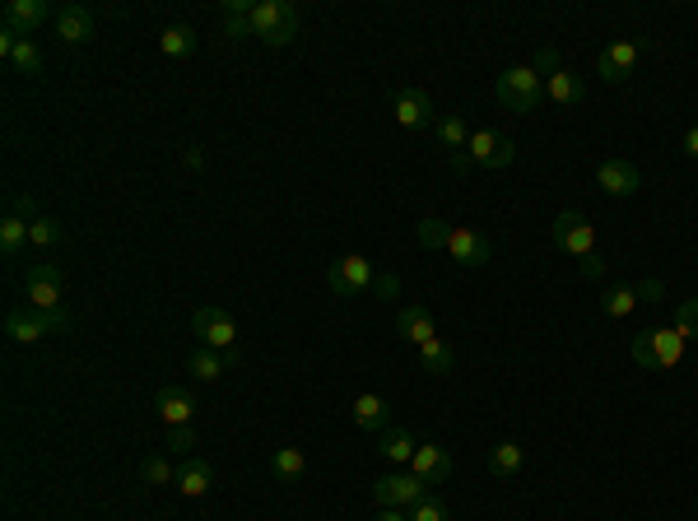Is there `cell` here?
I'll use <instances>...</instances> for the list:
<instances>
[{
  "mask_svg": "<svg viewBox=\"0 0 698 521\" xmlns=\"http://www.w3.org/2000/svg\"><path fill=\"white\" fill-rule=\"evenodd\" d=\"M685 335L675 331V326H652V331H638L633 335V359L661 373V368H675V363L685 359Z\"/></svg>",
  "mask_w": 698,
  "mask_h": 521,
  "instance_id": "cell-1",
  "label": "cell"
},
{
  "mask_svg": "<svg viewBox=\"0 0 698 521\" xmlns=\"http://www.w3.org/2000/svg\"><path fill=\"white\" fill-rule=\"evenodd\" d=\"M191 331H196V340H201L205 349H219L229 363H238V321H233L229 308H219V303H205V308H196V317H191Z\"/></svg>",
  "mask_w": 698,
  "mask_h": 521,
  "instance_id": "cell-2",
  "label": "cell"
},
{
  "mask_svg": "<svg viewBox=\"0 0 698 521\" xmlns=\"http://www.w3.org/2000/svg\"><path fill=\"white\" fill-rule=\"evenodd\" d=\"M252 38H261L266 47H284L298 38V10L289 0H256L252 10Z\"/></svg>",
  "mask_w": 698,
  "mask_h": 521,
  "instance_id": "cell-3",
  "label": "cell"
},
{
  "mask_svg": "<svg viewBox=\"0 0 698 521\" xmlns=\"http://www.w3.org/2000/svg\"><path fill=\"white\" fill-rule=\"evenodd\" d=\"M498 103L508 107V112H536L545 103V80H540L531 66H512L498 75Z\"/></svg>",
  "mask_w": 698,
  "mask_h": 521,
  "instance_id": "cell-4",
  "label": "cell"
},
{
  "mask_svg": "<svg viewBox=\"0 0 698 521\" xmlns=\"http://www.w3.org/2000/svg\"><path fill=\"white\" fill-rule=\"evenodd\" d=\"M429 489L433 484L429 480H419L415 470H391V475H382V480H373V503L377 508H415V503H424L429 498Z\"/></svg>",
  "mask_w": 698,
  "mask_h": 521,
  "instance_id": "cell-5",
  "label": "cell"
},
{
  "mask_svg": "<svg viewBox=\"0 0 698 521\" xmlns=\"http://www.w3.org/2000/svg\"><path fill=\"white\" fill-rule=\"evenodd\" d=\"M66 326V312H38V308H10L5 312V335L14 345H38L42 335Z\"/></svg>",
  "mask_w": 698,
  "mask_h": 521,
  "instance_id": "cell-6",
  "label": "cell"
},
{
  "mask_svg": "<svg viewBox=\"0 0 698 521\" xmlns=\"http://www.w3.org/2000/svg\"><path fill=\"white\" fill-rule=\"evenodd\" d=\"M28 308L38 312H66V275L52 261L28 266Z\"/></svg>",
  "mask_w": 698,
  "mask_h": 521,
  "instance_id": "cell-7",
  "label": "cell"
},
{
  "mask_svg": "<svg viewBox=\"0 0 698 521\" xmlns=\"http://www.w3.org/2000/svg\"><path fill=\"white\" fill-rule=\"evenodd\" d=\"M550 238H554V247H559V252L578 256V261L596 252V224H591L587 214H578V210L559 214V219L550 224Z\"/></svg>",
  "mask_w": 698,
  "mask_h": 521,
  "instance_id": "cell-8",
  "label": "cell"
},
{
  "mask_svg": "<svg viewBox=\"0 0 698 521\" xmlns=\"http://www.w3.org/2000/svg\"><path fill=\"white\" fill-rule=\"evenodd\" d=\"M373 280H377V270H373V261H363V256H340V261L326 266V289L340 298H354V294H363V289H373Z\"/></svg>",
  "mask_w": 698,
  "mask_h": 521,
  "instance_id": "cell-9",
  "label": "cell"
},
{
  "mask_svg": "<svg viewBox=\"0 0 698 521\" xmlns=\"http://www.w3.org/2000/svg\"><path fill=\"white\" fill-rule=\"evenodd\" d=\"M466 159L475 163V168H512V159H517V145H512L508 135L498 131H470L466 140Z\"/></svg>",
  "mask_w": 698,
  "mask_h": 521,
  "instance_id": "cell-10",
  "label": "cell"
},
{
  "mask_svg": "<svg viewBox=\"0 0 698 521\" xmlns=\"http://www.w3.org/2000/svg\"><path fill=\"white\" fill-rule=\"evenodd\" d=\"M391 112L405 131H424V126H438V112H433V98L424 89H396L391 94Z\"/></svg>",
  "mask_w": 698,
  "mask_h": 521,
  "instance_id": "cell-11",
  "label": "cell"
},
{
  "mask_svg": "<svg viewBox=\"0 0 698 521\" xmlns=\"http://www.w3.org/2000/svg\"><path fill=\"white\" fill-rule=\"evenodd\" d=\"M457 266H470V270H480L489 266V256H494V247H489V238L484 233H475V228H457L452 224V233H447V247H443Z\"/></svg>",
  "mask_w": 698,
  "mask_h": 521,
  "instance_id": "cell-12",
  "label": "cell"
},
{
  "mask_svg": "<svg viewBox=\"0 0 698 521\" xmlns=\"http://www.w3.org/2000/svg\"><path fill=\"white\" fill-rule=\"evenodd\" d=\"M596 187H601L605 196H638V191H643V177H638V168H633L629 159H601L596 163Z\"/></svg>",
  "mask_w": 698,
  "mask_h": 521,
  "instance_id": "cell-13",
  "label": "cell"
},
{
  "mask_svg": "<svg viewBox=\"0 0 698 521\" xmlns=\"http://www.w3.org/2000/svg\"><path fill=\"white\" fill-rule=\"evenodd\" d=\"M638 70V42H610L601 56H596V75H601L605 84H624Z\"/></svg>",
  "mask_w": 698,
  "mask_h": 521,
  "instance_id": "cell-14",
  "label": "cell"
},
{
  "mask_svg": "<svg viewBox=\"0 0 698 521\" xmlns=\"http://www.w3.org/2000/svg\"><path fill=\"white\" fill-rule=\"evenodd\" d=\"M56 33L66 47H84V42H94L98 33V19L89 5H66V10H56Z\"/></svg>",
  "mask_w": 698,
  "mask_h": 521,
  "instance_id": "cell-15",
  "label": "cell"
},
{
  "mask_svg": "<svg viewBox=\"0 0 698 521\" xmlns=\"http://www.w3.org/2000/svg\"><path fill=\"white\" fill-rule=\"evenodd\" d=\"M154 410H159V419L168 428H191V419H196V396H191L187 387H163L159 396H154Z\"/></svg>",
  "mask_w": 698,
  "mask_h": 521,
  "instance_id": "cell-16",
  "label": "cell"
},
{
  "mask_svg": "<svg viewBox=\"0 0 698 521\" xmlns=\"http://www.w3.org/2000/svg\"><path fill=\"white\" fill-rule=\"evenodd\" d=\"M52 19V5L47 0H10L5 5V28L19 33V38H33V28Z\"/></svg>",
  "mask_w": 698,
  "mask_h": 521,
  "instance_id": "cell-17",
  "label": "cell"
},
{
  "mask_svg": "<svg viewBox=\"0 0 698 521\" xmlns=\"http://www.w3.org/2000/svg\"><path fill=\"white\" fill-rule=\"evenodd\" d=\"M177 494L182 498H205L210 494V484H215V466L201 461V456H187V461H177Z\"/></svg>",
  "mask_w": 698,
  "mask_h": 521,
  "instance_id": "cell-18",
  "label": "cell"
},
{
  "mask_svg": "<svg viewBox=\"0 0 698 521\" xmlns=\"http://www.w3.org/2000/svg\"><path fill=\"white\" fill-rule=\"evenodd\" d=\"M410 470H415L419 480L443 484L447 475H452V452H447V447H438V442H419V447H415V461H410Z\"/></svg>",
  "mask_w": 698,
  "mask_h": 521,
  "instance_id": "cell-19",
  "label": "cell"
},
{
  "mask_svg": "<svg viewBox=\"0 0 698 521\" xmlns=\"http://www.w3.org/2000/svg\"><path fill=\"white\" fill-rule=\"evenodd\" d=\"M396 331H401L415 349L429 345V340H438V326H433V317H429V308H424V303H405L401 317H396Z\"/></svg>",
  "mask_w": 698,
  "mask_h": 521,
  "instance_id": "cell-20",
  "label": "cell"
},
{
  "mask_svg": "<svg viewBox=\"0 0 698 521\" xmlns=\"http://www.w3.org/2000/svg\"><path fill=\"white\" fill-rule=\"evenodd\" d=\"M354 424H359L363 433H382V428H391V401L387 396H377V391H363L359 401H354Z\"/></svg>",
  "mask_w": 698,
  "mask_h": 521,
  "instance_id": "cell-21",
  "label": "cell"
},
{
  "mask_svg": "<svg viewBox=\"0 0 698 521\" xmlns=\"http://www.w3.org/2000/svg\"><path fill=\"white\" fill-rule=\"evenodd\" d=\"M415 447H419V442H415L410 428H382V442H377V452L387 456L396 470H405L410 461H415Z\"/></svg>",
  "mask_w": 698,
  "mask_h": 521,
  "instance_id": "cell-22",
  "label": "cell"
},
{
  "mask_svg": "<svg viewBox=\"0 0 698 521\" xmlns=\"http://www.w3.org/2000/svg\"><path fill=\"white\" fill-rule=\"evenodd\" d=\"M159 47H163V56H173V61H187V56H196L201 38H196V28H187V24H168V28L159 33Z\"/></svg>",
  "mask_w": 698,
  "mask_h": 521,
  "instance_id": "cell-23",
  "label": "cell"
},
{
  "mask_svg": "<svg viewBox=\"0 0 698 521\" xmlns=\"http://www.w3.org/2000/svg\"><path fill=\"white\" fill-rule=\"evenodd\" d=\"M303 470H308V456H303V447H275V452H270V475H275L280 484L303 480Z\"/></svg>",
  "mask_w": 698,
  "mask_h": 521,
  "instance_id": "cell-24",
  "label": "cell"
},
{
  "mask_svg": "<svg viewBox=\"0 0 698 521\" xmlns=\"http://www.w3.org/2000/svg\"><path fill=\"white\" fill-rule=\"evenodd\" d=\"M224 368H229V359H224L219 349H205V345L187 359V373L196 377V382H219V377H224Z\"/></svg>",
  "mask_w": 698,
  "mask_h": 521,
  "instance_id": "cell-25",
  "label": "cell"
},
{
  "mask_svg": "<svg viewBox=\"0 0 698 521\" xmlns=\"http://www.w3.org/2000/svg\"><path fill=\"white\" fill-rule=\"evenodd\" d=\"M489 466H494V475H517V470L526 466V447H522V442H512V438L494 442V452H489Z\"/></svg>",
  "mask_w": 698,
  "mask_h": 521,
  "instance_id": "cell-26",
  "label": "cell"
},
{
  "mask_svg": "<svg viewBox=\"0 0 698 521\" xmlns=\"http://www.w3.org/2000/svg\"><path fill=\"white\" fill-rule=\"evenodd\" d=\"M545 94H550V103H559V107H578L582 103V80L573 75V70H559V75H550Z\"/></svg>",
  "mask_w": 698,
  "mask_h": 521,
  "instance_id": "cell-27",
  "label": "cell"
},
{
  "mask_svg": "<svg viewBox=\"0 0 698 521\" xmlns=\"http://www.w3.org/2000/svg\"><path fill=\"white\" fill-rule=\"evenodd\" d=\"M28 242V219H19V214H5L0 219V252L5 256H19Z\"/></svg>",
  "mask_w": 698,
  "mask_h": 521,
  "instance_id": "cell-28",
  "label": "cell"
},
{
  "mask_svg": "<svg viewBox=\"0 0 698 521\" xmlns=\"http://www.w3.org/2000/svg\"><path fill=\"white\" fill-rule=\"evenodd\" d=\"M438 140H443L452 154H461V149H466V140H470L466 117H461V112H447V117L438 121Z\"/></svg>",
  "mask_w": 698,
  "mask_h": 521,
  "instance_id": "cell-29",
  "label": "cell"
},
{
  "mask_svg": "<svg viewBox=\"0 0 698 521\" xmlns=\"http://www.w3.org/2000/svg\"><path fill=\"white\" fill-rule=\"evenodd\" d=\"M447 233H452V224H447V219H433V214L415 224L419 247H429V252H443V247H447Z\"/></svg>",
  "mask_w": 698,
  "mask_h": 521,
  "instance_id": "cell-30",
  "label": "cell"
},
{
  "mask_svg": "<svg viewBox=\"0 0 698 521\" xmlns=\"http://www.w3.org/2000/svg\"><path fill=\"white\" fill-rule=\"evenodd\" d=\"M419 363H424L433 377H447L457 359H452V349H447L443 340H429V345H419Z\"/></svg>",
  "mask_w": 698,
  "mask_h": 521,
  "instance_id": "cell-31",
  "label": "cell"
},
{
  "mask_svg": "<svg viewBox=\"0 0 698 521\" xmlns=\"http://www.w3.org/2000/svg\"><path fill=\"white\" fill-rule=\"evenodd\" d=\"M61 238H66V228H61V219H52V214H38V219L28 224V242H33V247H56Z\"/></svg>",
  "mask_w": 698,
  "mask_h": 521,
  "instance_id": "cell-32",
  "label": "cell"
},
{
  "mask_svg": "<svg viewBox=\"0 0 698 521\" xmlns=\"http://www.w3.org/2000/svg\"><path fill=\"white\" fill-rule=\"evenodd\" d=\"M5 61H10L14 70H24V75H38V70H42V52H38V42H33V38L14 42V52L5 56Z\"/></svg>",
  "mask_w": 698,
  "mask_h": 521,
  "instance_id": "cell-33",
  "label": "cell"
},
{
  "mask_svg": "<svg viewBox=\"0 0 698 521\" xmlns=\"http://www.w3.org/2000/svg\"><path fill=\"white\" fill-rule=\"evenodd\" d=\"M140 480L154 484V489H159V484H173V480H177V466H173V461H168L163 452H154V456H145V466H140Z\"/></svg>",
  "mask_w": 698,
  "mask_h": 521,
  "instance_id": "cell-34",
  "label": "cell"
},
{
  "mask_svg": "<svg viewBox=\"0 0 698 521\" xmlns=\"http://www.w3.org/2000/svg\"><path fill=\"white\" fill-rule=\"evenodd\" d=\"M601 308H605V317H633V308H638V289H610V294L601 298Z\"/></svg>",
  "mask_w": 698,
  "mask_h": 521,
  "instance_id": "cell-35",
  "label": "cell"
},
{
  "mask_svg": "<svg viewBox=\"0 0 698 521\" xmlns=\"http://www.w3.org/2000/svg\"><path fill=\"white\" fill-rule=\"evenodd\" d=\"M671 326L685 335V340H698V298H689V303H680V308H675Z\"/></svg>",
  "mask_w": 698,
  "mask_h": 521,
  "instance_id": "cell-36",
  "label": "cell"
},
{
  "mask_svg": "<svg viewBox=\"0 0 698 521\" xmlns=\"http://www.w3.org/2000/svg\"><path fill=\"white\" fill-rule=\"evenodd\" d=\"M163 447H168V452H173V456H182V461H187V456L196 452V433H191V428H168V438H163Z\"/></svg>",
  "mask_w": 698,
  "mask_h": 521,
  "instance_id": "cell-37",
  "label": "cell"
},
{
  "mask_svg": "<svg viewBox=\"0 0 698 521\" xmlns=\"http://www.w3.org/2000/svg\"><path fill=\"white\" fill-rule=\"evenodd\" d=\"M410 521H447V503L429 494L424 503H415V508H410Z\"/></svg>",
  "mask_w": 698,
  "mask_h": 521,
  "instance_id": "cell-38",
  "label": "cell"
},
{
  "mask_svg": "<svg viewBox=\"0 0 698 521\" xmlns=\"http://www.w3.org/2000/svg\"><path fill=\"white\" fill-rule=\"evenodd\" d=\"M224 38H233V42L252 38V14H224Z\"/></svg>",
  "mask_w": 698,
  "mask_h": 521,
  "instance_id": "cell-39",
  "label": "cell"
},
{
  "mask_svg": "<svg viewBox=\"0 0 698 521\" xmlns=\"http://www.w3.org/2000/svg\"><path fill=\"white\" fill-rule=\"evenodd\" d=\"M531 70H536L540 80H545V75H559V70H564V61H559V52H554V47H540L536 61H531Z\"/></svg>",
  "mask_w": 698,
  "mask_h": 521,
  "instance_id": "cell-40",
  "label": "cell"
},
{
  "mask_svg": "<svg viewBox=\"0 0 698 521\" xmlns=\"http://www.w3.org/2000/svg\"><path fill=\"white\" fill-rule=\"evenodd\" d=\"M10 214H19V219H38V201H33V191H10Z\"/></svg>",
  "mask_w": 698,
  "mask_h": 521,
  "instance_id": "cell-41",
  "label": "cell"
},
{
  "mask_svg": "<svg viewBox=\"0 0 698 521\" xmlns=\"http://www.w3.org/2000/svg\"><path fill=\"white\" fill-rule=\"evenodd\" d=\"M666 298V284L657 280V275H647L643 284H638V303H661Z\"/></svg>",
  "mask_w": 698,
  "mask_h": 521,
  "instance_id": "cell-42",
  "label": "cell"
},
{
  "mask_svg": "<svg viewBox=\"0 0 698 521\" xmlns=\"http://www.w3.org/2000/svg\"><path fill=\"white\" fill-rule=\"evenodd\" d=\"M578 270H582V275H587V280H601V275H605V261H601V252L582 256V261H578Z\"/></svg>",
  "mask_w": 698,
  "mask_h": 521,
  "instance_id": "cell-43",
  "label": "cell"
},
{
  "mask_svg": "<svg viewBox=\"0 0 698 521\" xmlns=\"http://www.w3.org/2000/svg\"><path fill=\"white\" fill-rule=\"evenodd\" d=\"M373 289H377V298H396L401 294V280H396V275H377Z\"/></svg>",
  "mask_w": 698,
  "mask_h": 521,
  "instance_id": "cell-44",
  "label": "cell"
},
{
  "mask_svg": "<svg viewBox=\"0 0 698 521\" xmlns=\"http://www.w3.org/2000/svg\"><path fill=\"white\" fill-rule=\"evenodd\" d=\"M219 10H224V14H252L256 5H252V0H219Z\"/></svg>",
  "mask_w": 698,
  "mask_h": 521,
  "instance_id": "cell-45",
  "label": "cell"
},
{
  "mask_svg": "<svg viewBox=\"0 0 698 521\" xmlns=\"http://www.w3.org/2000/svg\"><path fill=\"white\" fill-rule=\"evenodd\" d=\"M680 149H685L689 159L698 163V126H689V131H685V140H680Z\"/></svg>",
  "mask_w": 698,
  "mask_h": 521,
  "instance_id": "cell-46",
  "label": "cell"
},
{
  "mask_svg": "<svg viewBox=\"0 0 698 521\" xmlns=\"http://www.w3.org/2000/svg\"><path fill=\"white\" fill-rule=\"evenodd\" d=\"M373 521H410V512H405V508H377Z\"/></svg>",
  "mask_w": 698,
  "mask_h": 521,
  "instance_id": "cell-47",
  "label": "cell"
},
{
  "mask_svg": "<svg viewBox=\"0 0 698 521\" xmlns=\"http://www.w3.org/2000/svg\"><path fill=\"white\" fill-rule=\"evenodd\" d=\"M182 159H187V168H201V145H187V154H182Z\"/></svg>",
  "mask_w": 698,
  "mask_h": 521,
  "instance_id": "cell-48",
  "label": "cell"
},
{
  "mask_svg": "<svg viewBox=\"0 0 698 521\" xmlns=\"http://www.w3.org/2000/svg\"><path fill=\"white\" fill-rule=\"evenodd\" d=\"M470 168V159H466V149H461V154H452V173H466Z\"/></svg>",
  "mask_w": 698,
  "mask_h": 521,
  "instance_id": "cell-49",
  "label": "cell"
}]
</instances>
